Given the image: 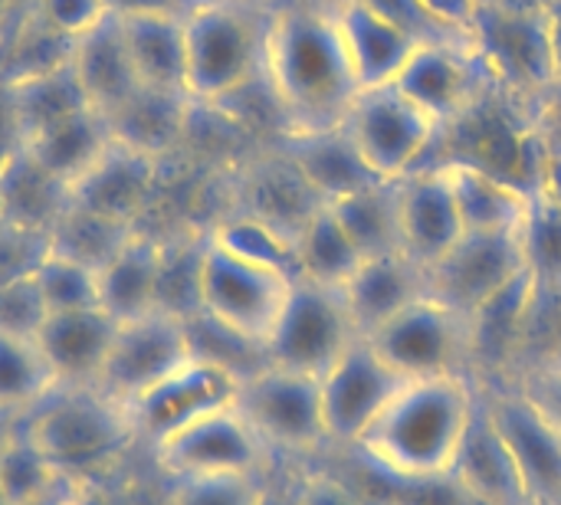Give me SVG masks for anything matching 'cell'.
<instances>
[{"label": "cell", "instance_id": "obj_1", "mask_svg": "<svg viewBox=\"0 0 561 505\" xmlns=\"http://www.w3.org/2000/svg\"><path fill=\"white\" fill-rule=\"evenodd\" d=\"M263 82L283 135L339 128L358 95L332 0L273 3Z\"/></svg>", "mask_w": 561, "mask_h": 505}, {"label": "cell", "instance_id": "obj_2", "mask_svg": "<svg viewBox=\"0 0 561 505\" xmlns=\"http://www.w3.org/2000/svg\"><path fill=\"white\" fill-rule=\"evenodd\" d=\"M477 398L480 385L473 378L408 381L365 431L352 457L398 483H447Z\"/></svg>", "mask_w": 561, "mask_h": 505}, {"label": "cell", "instance_id": "obj_3", "mask_svg": "<svg viewBox=\"0 0 561 505\" xmlns=\"http://www.w3.org/2000/svg\"><path fill=\"white\" fill-rule=\"evenodd\" d=\"M270 0H201L184 16L187 99L220 108L263 82Z\"/></svg>", "mask_w": 561, "mask_h": 505}, {"label": "cell", "instance_id": "obj_4", "mask_svg": "<svg viewBox=\"0 0 561 505\" xmlns=\"http://www.w3.org/2000/svg\"><path fill=\"white\" fill-rule=\"evenodd\" d=\"M20 427L69 483L115 463L138 440L125 404L99 388L76 385H56L26 417H20Z\"/></svg>", "mask_w": 561, "mask_h": 505}, {"label": "cell", "instance_id": "obj_5", "mask_svg": "<svg viewBox=\"0 0 561 505\" xmlns=\"http://www.w3.org/2000/svg\"><path fill=\"white\" fill-rule=\"evenodd\" d=\"M470 39L493 85L513 102L542 115V108L559 95L546 13H523L503 3L483 7L470 26Z\"/></svg>", "mask_w": 561, "mask_h": 505}, {"label": "cell", "instance_id": "obj_6", "mask_svg": "<svg viewBox=\"0 0 561 505\" xmlns=\"http://www.w3.org/2000/svg\"><path fill=\"white\" fill-rule=\"evenodd\" d=\"M293 283L296 279L279 269L250 263L217 246L207 233L201 266V319L263 352L289 302Z\"/></svg>", "mask_w": 561, "mask_h": 505}, {"label": "cell", "instance_id": "obj_7", "mask_svg": "<svg viewBox=\"0 0 561 505\" xmlns=\"http://www.w3.org/2000/svg\"><path fill=\"white\" fill-rule=\"evenodd\" d=\"M381 361L404 381L473 378L470 319L431 292L368 335ZM477 381V378H473Z\"/></svg>", "mask_w": 561, "mask_h": 505}, {"label": "cell", "instance_id": "obj_8", "mask_svg": "<svg viewBox=\"0 0 561 505\" xmlns=\"http://www.w3.org/2000/svg\"><path fill=\"white\" fill-rule=\"evenodd\" d=\"M342 128L381 181H398L427 164L440 135V122L431 118L394 82L362 89Z\"/></svg>", "mask_w": 561, "mask_h": 505}, {"label": "cell", "instance_id": "obj_9", "mask_svg": "<svg viewBox=\"0 0 561 505\" xmlns=\"http://www.w3.org/2000/svg\"><path fill=\"white\" fill-rule=\"evenodd\" d=\"M358 338L342 289L296 279L289 302L263 345V358L266 365L322 378Z\"/></svg>", "mask_w": 561, "mask_h": 505}, {"label": "cell", "instance_id": "obj_10", "mask_svg": "<svg viewBox=\"0 0 561 505\" xmlns=\"http://www.w3.org/2000/svg\"><path fill=\"white\" fill-rule=\"evenodd\" d=\"M237 411L250 421L270 454H316L329 447L322 421V385L312 375L260 365L240 378Z\"/></svg>", "mask_w": 561, "mask_h": 505}, {"label": "cell", "instance_id": "obj_11", "mask_svg": "<svg viewBox=\"0 0 561 505\" xmlns=\"http://www.w3.org/2000/svg\"><path fill=\"white\" fill-rule=\"evenodd\" d=\"M154 463L171 480L191 477H260L270 450L250 421L233 408L214 411L151 447Z\"/></svg>", "mask_w": 561, "mask_h": 505}, {"label": "cell", "instance_id": "obj_12", "mask_svg": "<svg viewBox=\"0 0 561 505\" xmlns=\"http://www.w3.org/2000/svg\"><path fill=\"white\" fill-rule=\"evenodd\" d=\"M526 273L523 230L463 233L454 250L427 269V292L470 319Z\"/></svg>", "mask_w": 561, "mask_h": 505}, {"label": "cell", "instance_id": "obj_13", "mask_svg": "<svg viewBox=\"0 0 561 505\" xmlns=\"http://www.w3.org/2000/svg\"><path fill=\"white\" fill-rule=\"evenodd\" d=\"M240 391V375L230 371L220 361L194 355L187 365H181L174 375L158 381L154 388L141 391L125 404L131 431L138 440H148L151 447L168 440L171 434L184 431L187 424L233 408Z\"/></svg>", "mask_w": 561, "mask_h": 505}, {"label": "cell", "instance_id": "obj_14", "mask_svg": "<svg viewBox=\"0 0 561 505\" xmlns=\"http://www.w3.org/2000/svg\"><path fill=\"white\" fill-rule=\"evenodd\" d=\"M322 421L325 440L335 450H355L365 431L378 421L388 401L408 385L391 371L368 338H358L322 378Z\"/></svg>", "mask_w": 561, "mask_h": 505}, {"label": "cell", "instance_id": "obj_15", "mask_svg": "<svg viewBox=\"0 0 561 505\" xmlns=\"http://www.w3.org/2000/svg\"><path fill=\"white\" fill-rule=\"evenodd\" d=\"M191 358L194 342L187 322L168 312H148L141 319L118 322L99 378V391H105L118 404H128L141 391L174 375Z\"/></svg>", "mask_w": 561, "mask_h": 505}, {"label": "cell", "instance_id": "obj_16", "mask_svg": "<svg viewBox=\"0 0 561 505\" xmlns=\"http://www.w3.org/2000/svg\"><path fill=\"white\" fill-rule=\"evenodd\" d=\"M529 505H561V434L516 385H480Z\"/></svg>", "mask_w": 561, "mask_h": 505}, {"label": "cell", "instance_id": "obj_17", "mask_svg": "<svg viewBox=\"0 0 561 505\" xmlns=\"http://www.w3.org/2000/svg\"><path fill=\"white\" fill-rule=\"evenodd\" d=\"M394 85L431 118H437L440 128L457 122L467 108L496 89L480 53L473 49V39L417 46Z\"/></svg>", "mask_w": 561, "mask_h": 505}, {"label": "cell", "instance_id": "obj_18", "mask_svg": "<svg viewBox=\"0 0 561 505\" xmlns=\"http://www.w3.org/2000/svg\"><path fill=\"white\" fill-rule=\"evenodd\" d=\"M398 191V230L401 253L424 273L440 263L463 237V220L440 164H421L394 181Z\"/></svg>", "mask_w": 561, "mask_h": 505}, {"label": "cell", "instance_id": "obj_19", "mask_svg": "<svg viewBox=\"0 0 561 505\" xmlns=\"http://www.w3.org/2000/svg\"><path fill=\"white\" fill-rule=\"evenodd\" d=\"M158 174L161 158L112 138L105 154L72 184L69 204L102 214L108 220L141 227V214L158 191Z\"/></svg>", "mask_w": 561, "mask_h": 505}, {"label": "cell", "instance_id": "obj_20", "mask_svg": "<svg viewBox=\"0 0 561 505\" xmlns=\"http://www.w3.org/2000/svg\"><path fill=\"white\" fill-rule=\"evenodd\" d=\"M447 483L470 505H529L516 463L483 404V394L477 398V411L470 417Z\"/></svg>", "mask_w": 561, "mask_h": 505}, {"label": "cell", "instance_id": "obj_21", "mask_svg": "<svg viewBox=\"0 0 561 505\" xmlns=\"http://www.w3.org/2000/svg\"><path fill=\"white\" fill-rule=\"evenodd\" d=\"M118 322L102 309L49 312L36 332V345L56 385L99 388Z\"/></svg>", "mask_w": 561, "mask_h": 505}, {"label": "cell", "instance_id": "obj_22", "mask_svg": "<svg viewBox=\"0 0 561 505\" xmlns=\"http://www.w3.org/2000/svg\"><path fill=\"white\" fill-rule=\"evenodd\" d=\"M332 10L358 92L391 85L408 66L417 43L358 0H332Z\"/></svg>", "mask_w": 561, "mask_h": 505}, {"label": "cell", "instance_id": "obj_23", "mask_svg": "<svg viewBox=\"0 0 561 505\" xmlns=\"http://www.w3.org/2000/svg\"><path fill=\"white\" fill-rule=\"evenodd\" d=\"M279 151L293 161V168L302 174V181L316 191L322 204H335L348 194L381 184V177L365 164L342 125L325 131L283 135Z\"/></svg>", "mask_w": 561, "mask_h": 505}, {"label": "cell", "instance_id": "obj_24", "mask_svg": "<svg viewBox=\"0 0 561 505\" xmlns=\"http://www.w3.org/2000/svg\"><path fill=\"white\" fill-rule=\"evenodd\" d=\"M421 296H427V273L404 253L365 260L342 289V299L362 338L378 332Z\"/></svg>", "mask_w": 561, "mask_h": 505}, {"label": "cell", "instance_id": "obj_25", "mask_svg": "<svg viewBox=\"0 0 561 505\" xmlns=\"http://www.w3.org/2000/svg\"><path fill=\"white\" fill-rule=\"evenodd\" d=\"M184 16H171V13L115 16L141 89L187 95Z\"/></svg>", "mask_w": 561, "mask_h": 505}, {"label": "cell", "instance_id": "obj_26", "mask_svg": "<svg viewBox=\"0 0 561 505\" xmlns=\"http://www.w3.org/2000/svg\"><path fill=\"white\" fill-rule=\"evenodd\" d=\"M158 266L161 240L138 227L125 246L99 269V309L115 322H131L158 312Z\"/></svg>", "mask_w": 561, "mask_h": 505}, {"label": "cell", "instance_id": "obj_27", "mask_svg": "<svg viewBox=\"0 0 561 505\" xmlns=\"http://www.w3.org/2000/svg\"><path fill=\"white\" fill-rule=\"evenodd\" d=\"M69 62L82 82L89 105L105 118L115 115L141 89L138 76L131 69L125 39H122V26L115 16H108L102 26H95L89 36L76 39Z\"/></svg>", "mask_w": 561, "mask_h": 505}, {"label": "cell", "instance_id": "obj_28", "mask_svg": "<svg viewBox=\"0 0 561 505\" xmlns=\"http://www.w3.org/2000/svg\"><path fill=\"white\" fill-rule=\"evenodd\" d=\"M447 171L460 220H463V233H506V230H523L529 207H533V194L483 171L473 164H460V161H447L440 164Z\"/></svg>", "mask_w": 561, "mask_h": 505}, {"label": "cell", "instance_id": "obj_29", "mask_svg": "<svg viewBox=\"0 0 561 505\" xmlns=\"http://www.w3.org/2000/svg\"><path fill=\"white\" fill-rule=\"evenodd\" d=\"M108 145H112V128H108L105 115H99L95 108H82V112L30 135L26 154L43 171H49L53 177H59L62 184L72 187L105 154Z\"/></svg>", "mask_w": 561, "mask_h": 505}, {"label": "cell", "instance_id": "obj_30", "mask_svg": "<svg viewBox=\"0 0 561 505\" xmlns=\"http://www.w3.org/2000/svg\"><path fill=\"white\" fill-rule=\"evenodd\" d=\"M0 191H3V214L7 223L36 237H49V230L59 223V217L69 210L72 187L43 171L23 148L3 171H0Z\"/></svg>", "mask_w": 561, "mask_h": 505}, {"label": "cell", "instance_id": "obj_31", "mask_svg": "<svg viewBox=\"0 0 561 505\" xmlns=\"http://www.w3.org/2000/svg\"><path fill=\"white\" fill-rule=\"evenodd\" d=\"M322 207L316 191L302 181V174L293 168V161L279 151L276 158L253 168L247 181V204L243 214H253L286 237L296 240L299 227Z\"/></svg>", "mask_w": 561, "mask_h": 505}, {"label": "cell", "instance_id": "obj_32", "mask_svg": "<svg viewBox=\"0 0 561 505\" xmlns=\"http://www.w3.org/2000/svg\"><path fill=\"white\" fill-rule=\"evenodd\" d=\"M194 102L187 95H168L138 89L115 115H108V128L115 141H125L145 154L164 158L184 138V125L191 118Z\"/></svg>", "mask_w": 561, "mask_h": 505}, {"label": "cell", "instance_id": "obj_33", "mask_svg": "<svg viewBox=\"0 0 561 505\" xmlns=\"http://www.w3.org/2000/svg\"><path fill=\"white\" fill-rule=\"evenodd\" d=\"M296 279L325 286V289H345V283L355 276V269L365 263L355 240L335 217L329 204H322L296 233Z\"/></svg>", "mask_w": 561, "mask_h": 505}, {"label": "cell", "instance_id": "obj_34", "mask_svg": "<svg viewBox=\"0 0 561 505\" xmlns=\"http://www.w3.org/2000/svg\"><path fill=\"white\" fill-rule=\"evenodd\" d=\"M348 237L355 240L365 260L401 253V230H398V191L394 181L371 184L358 194H348L329 204Z\"/></svg>", "mask_w": 561, "mask_h": 505}, {"label": "cell", "instance_id": "obj_35", "mask_svg": "<svg viewBox=\"0 0 561 505\" xmlns=\"http://www.w3.org/2000/svg\"><path fill=\"white\" fill-rule=\"evenodd\" d=\"M13 89H16V105H20L23 125H26V141H30V135H36L46 125L62 122L82 108H92L69 59L43 69V72L13 79Z\"/></svg>", "mask_w": 561, "mask_h": 505}, {"label": "cell", "instance_id": "obj_36", "mask_svg": "<svg viewBox=\"0 0 561 505\" xmlns=\"http://www.w3.org/2000/svg\"><path fill=\"white\" fill-rule=\"evenodd\" d=\"M53 388H56V378L36 338L0 332V411L20 421Z\"/></svg>", "mask_w": 561, "mask_h": 505}, {"label": "cell", "instance_id": "obj_37", "mask_svg": "<svg viewBox=\"0 0 561 505\" xmlns=\"http://www.w3.org/2000/svg\"><path fill=\"white\" fill-rule=\"evenodd\" d=\"M207 233L161 240V266H158V312H168L181 322H194L201 315V266H204Z\"/></svg>", "mask_w": 561, "mask_h": 505}, {"label": "cell", "instance_id": "obj_38", "mask_svg": "<svg viewBox=\"0 0 561 505\" xmlns=\"http://www.w3.org/2000/svg\"><path fill=\"white\" fill-rule=\"evenodd\" d=\"M135 223H122V220H108L102 214L82 210L76 204H69V210L59 217V223L49 230L46 243L49 250L79 260L92 269H102L122 246L125 240L135 233Z\"/></svg>", "mask_w": 561, "mask_h": 505}, {"label": "cell", "instance_id": "obj_39", "mask_svg": "<svg viewBox=\"0 0 561 505\" xmlns=\"http://www.w3.org/2000/svg\"><path fill=\"white\" fill-rule=\"evenodd\" d=\"M62 486H69V480H62V473L36 447V440L16 424L0 444V490L7 505L33 503Z\"/></svg>", "mask_w": 561, "mask_h": 505}, {"label": "cell", "instance_id": "obj_40", "mask_svg": "<svg viewBox=\"0 0 561 505\" xmlns=\"http://www.w3.org/2000/svg\"><path fill=\"white\" fill-rule=\"evenodd\" d=\"M207 233L217 246H224V250H230L250 263L279 269V273L296 279V243H293V237H286L273 223L237 210V214L217 220Z\"/></svg>", "mask_w": 561, "mask_h": 505}, {"label": "cell", "instance_id": "obj_41", "mask_svg": "<svg viewBox=\"0 0 561 505\" xmlns=\"http://www.w3.org/2000/svg\"><path fill=\"white\" fill-rule=\"evenodd\" d=\"M33 279L49 312L99 309V269L49 250V243L39 263L33 266Z\"/></svg>", "mask_w": 561, "mask_h": 505}, {"label": "cell", "instance_id": "obj_42", "mask_svg": "<svg viewBox=\"0 0 561 505\" xmlns=\"http://www.w3.org/2000/svg\"><path fill=\"white\" fill-rule=\"evenodd\" d=\"M523 246L536 289L561 292V204L542 191L533 194V207L523 223Z\"/></svg>", "mask_w": 561, "mask_h": 505}, {"label": "cell", "instance_id": "obj_43", "mask_svg": "<svg viewBox=\"0 0 561 505\" xmlns=\"http://www.w3.org/2000/svg\"><path fill=\"white\" fill-rule=\"evenodd\" d=\"M266 473L260 477H191L174 480L168 505H263Z\"/></svg>", "mask_w": 561, "mask_h": 505}, {"label": "cell", "instance_id": "obj_44", "mask_svg": "<svg viewBox=\"0 0 561 505\" xmlns=\"http://www.w3.org/2000/svg\"><path fill=\"white\" fill-rule=\"evenodd\" d=\"M46 315H49V309L43 302V292H39L33 273L0 283V332L36 338Z\"/></svg>", "mask_w": 561, "mask_h": 505}, {"label": "cell", "instance_id": "obj_45", "mask_svg": "<svg viewBox=\"0 0 561 505\" xmlns=\"http://www.w3.org/2000/svg\"><path fill=\"white\" fill-rule=\"evenodd\" d=\"M30 13L69 46L102 26L112 13L105 0H26Z\"/></svg>", "mask_w": 561, "mask_h": 505}, {"label": "cell", "instance_id": "obj_46", "mask_svg": "<svg viewBox=\"0 0 561 505\" xmlns=\"http://www.w3.org/2000/svg\"><path fill=\"white\" fill-rule=\"evenodd\" d=\"M358 3H365L378 16H385L388 23H394L417 46H424V43H463V39H470V33L454 30L444 20H437L424 7V0H358Z\"/></svg>", "mask_w": 561, "mask_h": 505}, {"label": "cell", "instance_id": "obj_47", "mask_svg": "<svg viewBox=\"0 0 561 505\" xmlns=\"http://www.w3.org/2000/svg\"><path fill=\"white\" fill-rule=\"evenodd\" d=\"M533 404L536 411L561 434V355L536 361L523 371L519 381H513Z\"/></svg>", "mask_w": 561, "mask_h": 505}, {"label": "cell", "instance_id": "obj_48", "mask_svg": "<svg viewBox=\"0 0 561 505\" xmlns=\"http://www.w3.org/2000/svg\"><path fill=\"white\" fill-rule=\"evenodd\" d=\"M293 505H371L355 486L332 473H309L296 490Z\"/></svg>", "mask_w": 561, "mask_h": 505}, {"label": "cell", "instance_id": "obj_49", "mask_svg": "<svg viewBox=\"0 0 561 505\" xmlns=\"http://www.w3.org/2000/svg\"><path fill=\"white\" fill-rule=\"evenodd\" d=\"M23 148H26V125L16 105V89L10 79L0 76V171L16 154H23Z\"/></svg>", "mask_w": 561, "mask_h": 505}, {"label": "cell", "instance_id": "obj_50", "mask_svg": "<svg viewBox=\"0 0 561 505\" xmlns=\"http://www.w3.org/2000/svg\"><path fill=\"white\" fill-rule=\"evenodd\" d=\"M112 16H141V13H171L184 16L191 13L201 0H105Z\"/></svg>", "mask_w": 561, "mask_h": 505}, {"label": "cell", "instance_id": "obj_51", "mask_svg": "<svg viewBox=\"0 0 561 505\" xmlns=\"http://www.w3.org/2000/svg\"><path fill=\"white\" fill-rule=\"evenodd\" d=\"M424 7H427L437 20H444L447 26L463 30V33H470L473 20H477V13H480V3H477V0H424Z\"/></svg>", "mask_w": 561, "mask_h": 505}, {"label": "cell", "instance_id": "obj_52", "mask_svg": "<svg viewBox=\"0 0 561 505\" xmlns=\"http://www.w3.org/2000/svg\"><path fill=\"white\" fill-rule=\"evenodd\" d=\"M546 23H549V39H552V56H556V76H559V95H561V0H556L546 10Z\"/></svg>", "mask_w": 561, "mask_h": 505}, {"label": "cell", "instance_id": "obj_53", "mask_svg": "<svg viewBox=\"0 0 561 505\" xmlns=\"http://www.w3.org/2000/svg\"><path fill=\"white\" fill-rule=\"evenodd\" d=\"M510 10H523V13H546L556 0H500Z\"/></svg>", "mask_w": 561, "mask_h": 505}, {"label": "cell", "instance_id": "obj_54", "mask_svg": "<svg viewBox=\"0 0 561 505\" xmlns=\"http://www.w3.org/2000/svg\"><path fill=\"white\" fill-rule=\"evenodd\" d=\"M69 486H72V483H69ZM69 486H62V490H56V493H49V496H39V500H33V503L20 505H76V496H72Z\"/></svg>", "mask_w": 561, "mask_h": 505}, {"label": "cell", "instance_id": "obj_55", "mask_svg": "<svg viewBox=\"0 0 561 505\" xmlns=\"http://www.w3.org/2000/svg\"><path fill=\"white\" fill-rule=\"evenodd\" d=\"M16 424H20L16 417H10V414H3V411H0V444H3L7 437H10V431H13Z\"/></svg>", "mask_w": 561, "mask_h": 505}, {"label": "cell", "instance_id": "obj_56", "mask_svg": "<svg viewBox=\"0 0 561 505\" xmlns=\"http://www.w3.org/2000/svg\"><path fill=\"white\" fill-rule=\"evenodd\" d=\"M263 505H293V493H289V496H279V493H273V490H270V493H266V503Z\"/></svg>", "mask_w": 561, "mask_h": 505}, {"label": "cell", "instance_id": "obj_57", "mask_svg": "<svg viewBox=\"0 0 561 505\" xmlns=\"http://www.w3.org/2000/svg\"><path fill=\"white\" fill-rule=\"evenodd\" d=\"M7 223V214H3V191H0V227Z\"/></svg>", "mask_w": 561, "mask_h": 505}, {"label": "cell", "instance_id": "obj_58", "mask_svg": "<svg viewBox=\"0 0 561 505\" xmlns=\"http://www.w3.org/2000/svg\"><path fill=\"white\" fill-rule=\"evenodd\" d=\"M477 3H480V10H483V7H493V3H500V0H477Z\"/></svg>", "mask_w": 561, "mask_h": 505}, {"label": "cell", "instance_id": "obj_59", "mask_svg": "<svg viewBox=\"0 0 561 505\" xmlns=\"http://www.w3.org/2000/svg\"><path fill=\"white\" fill-rule=\"evenodd\" d=\"M371 505H404V503H371Z\"/></svg>", "mask_w": 561, "mask_h": 505}, {"label": "cell", "instance_id": "obj_60", "mask_svg": "<svg viewBox=\"0 0 561 505\" xmlns=\"http://www.w3.org/2000/svg\"><path fill=\"white\" fill-rule=\"evenodd\" d=\"M0 505H7V500H3V490H0Z\"/></svg>", "mask_w": 561, "mask_h": 505}]
</instances>
